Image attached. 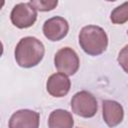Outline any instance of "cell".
<instances>
[{
    "mask_svg": "<svg viewBox=\"0 0 128 128\" xmlns=\"http://www.w3.org/2000/svg\"><path fill=\"white\" fill-rule=\"evenodd\" d=\"M69 30V24L66 19L60 16H54L44 22L43 33L50 41H59L63 39Z\"/></svg>",
    "mask_w": 128,
    "mask_h": 128,
    "instance_id": "8992f818",
    "label": "cell"
},
{
    "mask_svg": "<svg viewBox=\"0 0 128 128\" xmlns=\"http://www.w3.org/2000/svg\"><path fill=\"white\" fill-rule=\"evenodd\" d=\"M4 4H5V2H4V1H0V9L3 7V5H4Z\"/></svg>",
    "mask_w": 128,
    "mask_h": 128,
    "instance_id": "5bb4252c",
    "label": "cell"
},
{
    "mask_svg": "<svg viewBox=\"0 0 128 128\" xmlns=\"http://www.w3.org/2000/svg\"><path fill=\"white\" fill-rule=\"evenodd\" d=\"M10 18L13 25L17 28L24 29L31 27L35 23L37 19V12L29 2L19 3L13 7Z\"/></svg>",
    "mask_w": 128,
    "mask_h": 128,
    "instance_id": "5b68a950",
    "label": "cell"
},
{
    "mask_svg": "<svg viewBox=\"0 0 128 128\" xmlns=\"http://www.w3.org/2000/svg\"><path fill=\"white\" fill-rule=\"evenodd\" d=\"M110 19L114 24H124L128 20V2L116 7L112 12Z\"/></svg>",
    "mask_w": 128,
    "mask_h": 128,
    "instance_id": "8fae6325",
    "label": "cell"
},
{
    "mask_svg": "<svg viewBox=\"0 0 128 128\" xmlns=\"http://www.w3.org/2000/svg\"><path fill=\"white\" fill-rule=\"evenodd\" d=\"M54 64L59 73L70 76L78 71L80 61L77 53L72 48L64 47L55 54Z\"/></svg>",
    "mask_w": 128,
    "mask_h": 128,
    "instance_id": "277c9868",
    "label": "cell"
},
{
    "mask_svg": "<svg viewBox=\"0 0 128 128\" xmlns=\"http://www.w3.org/2000/svg\"><path fill=\"white\" fill-rule=\"evenodd\" d=\"M71 109L78 116L91 118L97 112V100L88 91L77 92L71 99Z\"/></svg>",
    "mask_w": 128,
    "mask_h": 128,
    "instance_id": "3957f363",
    "label": "cell"
},
{
    "mask_svg": "<svg viewBox=\"0 0 128 128\" xmlns=\"http://www.w3.org/2000/svg\"><path fill=\"white\" fill-rule=\"evenodd\" d=\"M45 48L43 43L35 37L22 38L15 48V60L23 68H31L43 59Z\"/></svg>",
    "mask_w": 128,
    "mask_h": 128,
    "instance_id": "6da1fadb",
    "label": "cell"
},
{
    "mask_svg": "<svg viewBox=\"0 0 128 128\" xmlns=\"http://www.w3.org/2000/svg\"><path fill=\"white\" fill-rule=\"evenodd\" d=\"M79 44L85 53L91 56H97L106 50L108 37L101 27L88 25L83 27L79 33Z\"/></svg>",
    "mask_w": 128,
    "mask_h": 128,
    "instance_id": "7a4b0ae2",
    "label": "cell"
},
{
    "mask_svg": "<svg viewBox=\"0 0 128 128\" xmlns=\"http://www.w3.org/2000/svg\"><path fill=\"white\" fill-rule=\"evenodd\" d=\"M40 115L38 112L22 109L12 114L9 120V128H38Z\"/></svg>",
    "mask_w": 128,
    "mask_h": 128,
    "instance_id": "52a82bcc",
    "label": "cell"
},
{
    "mask_svg": "<svg viewBox=\"0 0 128 128\" xmlns=\"http://www.w3.org/2000/svg\"><path fill=\"white\" fill-rule=\"evenodd\" d=\"M32 7L35 9V10H38V11H50V10H53L57 4H58V1H48V0H33V1H30L29 2Z\"/></svg>",
    "mask_w": 128,
    "mask_h": 128,
    "instance_id": "7c38bea8",
    "label": "cell"
},
{
    "mask_svg": "<svg viewBox=\"0 0 128 128\" xmlns=\"http://www.w3.org/2000/svg\"><path fill=\"white\" fill-rule=\"evenodd\" d=\"M103 119L109 127L119 125L124 117V110L121 104L113 100H104L102 103Z\"/></svg>",
    "mask_w": 128,
    "mask_h": 128,
    "instance_id": "ba28073f",
    "label": "cell"
},
{
    "mask_svg": "<svg viewBox=\"0 0 128 128\" xmlns=\"http://www.w3.org/2000/svg\"><path fill=\"white\" fill-rule=\"evenodd\" d=\"M48 125L49 128H73L74 120L72 114L67 110L57 109L49 115Z\"/></svg>",
    "mask_w": 128,
    "mask_h": 128,
    "instance_id": "30bf717a",
    "label": "cell"
},
{
    "mask_svg": "<svg viewBox=\"0 0 128 128\" xmlns=\"http://www.w3.org/2000/svg\"><path fill=\"white\" fill-rule=\"evenodd\" d=\"M71 82L69 78L62 73L52 74L46 83L48 93L53 97H63L70 90Z\"/></svg>",
    "mask_w": 128,
    "mask_h": 128,
    "instance_id": "9c48e42d",
    "label": "cell"
},
{
    "mask_svg": "<svg viewBox=\"0 0 128 128\" xmlns=\"http://www.w3.org/2000/svg\"><path fill=\"white\" fill-rule=\"evenodd\" d=\"M2 54H3V45H2V43L0 41V57L2 56Z\"/></svg>",
    "mask_w": 128,
    "mask_h": 128,
    "instance_id": "4fadbf2b",
    "label": "cell"
}]
</instances>
